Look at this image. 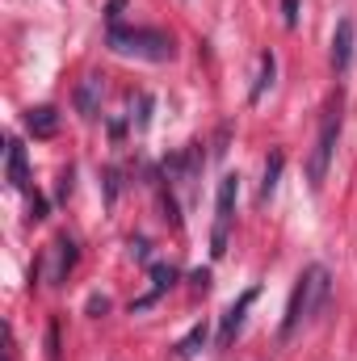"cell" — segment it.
Returning <instances> with one entry per match:
<instances>
[{
  "instance_id": "6da1fadb",
  "label": "cell",
  "mask_w": 357,
  "mask_h": 361,
  "mask_svg": "<svg viewBox=\"0 0 357 361\" xmlns=\"http://www.w3.org/2000/svg\"><path fill=\"white\" fill-rule=\"evenodd\" d=\"M328 286H332V277H328L324 265H307V269H303L298 286H294V294H290L286 319H282V341H290L298 328H307V324L315 319V311H320L324 298H328Z\"/></svg>"
},
{
  "instance_id": "7a4b0ae2",
  "label": "cell",
  "mask_w": 357,
  "mask_h": 361,
  "mask_svg": "<svg viewBox=\"0 0 357 361\" xmlns=\"http://www.w3.org/2000/svg\"><path fill=\"white\" fill-rule=\"evenodd\" d=\"M109 47L122 51V55L152 59V63H164V59L177 55L173 34H164V30H143V25H135V30H131V25H114V30H109Z\"/></svg>"
},
{
  "instance_id": "3957f363",
  "label": "cell",
  "mask_w": 357,
  "mask_h": 361,
  "mask_svg": "<svg viewBox=\"0 0 357 361\" xmlns=\"http://www.w3.org/2000/svg\"><path fill=\"white\" fill-rule=\"evenodd\" d=\"M337 139H341V92L328 101L324 122H320V135H315V147H311V160H307V180H311V189H320L324 177H328V164H332Z\"/></svg>"
},
{
  "instance_id": "277c9868",
  "label": "cell",
  "mask_w": 357,
  "mask_h": 361,
  "mask_svg": "<svg viewBox=\"0 0 357 361\" xmlns=\"http://www.w3.org/2000/svg\"><path fill=\"white\" fill-rule=\"evenodd\" d=\"M236 193H240V177H223L219 180V197H214V257L227 248V227H231Z\"/></svg>"
},
{
  "instance_id": "5b68a950",
  "label": "cell",
  "mask_w": 357,
  "mask_h": 361,
  "mask_svg": "<svg viewBox=\"0 0 357 361\" xmlns=\"http://www.w3.org/2000/svg\"><path fill=\"white\" fill-rule=\"evenodd\" d=\"M72 265H76V244H72L68 235H59V240L47 248V281L59 286V281L72 273Z\"/></svg>"
},
{
  "instance_id": "8992f818",
  "label": "cell",
  "mask_w": 357,
  "mask_h": 361,
  "mask_svg": "<svg viewBox=\"0 0 357 361\" xmlns=\"http://www.w3.org/2000/svg\"><path fill=\"white\" fill-rule=\"evenodd\" d=\"M353 42H357L353 21L341 17V21H337V34H332V68H337V72H349V63H353Z\"/></svg>"
},
{
  "instance_id": "52a82bcc",
  "label": "cell",
  "mask_w": 357,
  "mask_h": 361,
  "mask_svg": "<svg viewBox=\"0 0 357 361\" xmlns=\"http://www.w3.org/2000/svg\"><path fill=\"white\" fill-rule=\"evenodd\" d=\"M257 302V290H244L240 294V302H231L227 307V315H223V328H219V345H231V336L240 332V324H244V311Z\"/></svg>"
},
{
  "instance_id": "ba28073f",
  "label": "cell",
  "mask_w": 357,
  "mask_h": 361,
  "mask_svg": "<svg viewBox=\"0 0 357 361\" xmlns=\"http://www.w3.org/2000/svg\"><path fill=\"white\" fill-rule=\"evenodd\" d=\"M8 180L13 189H25L30 185V164H25V147L17 139H8Z\"/></svg>"
},
{
  "instance_id": "9c48e42d",
  "label": "cell",
  "mask_w": 357,
  "mask_h": 361,
  "mask_svg": "<svg viewBox=\"0 0 357 361\" xmlns=\"http://www.w3.org/2000/svg\"><path fill=\"white\" fill-rule=\"evenodd\" d=\"M25 126L38 135V139H51L55 130H59V114L51 109V105H38V109H30V118H25Z\"/></svg>"
},
{
  "instance_id": "30bf717a",
  "label": "cell",
  "mask_w": 357,
  "mask_h": 361,
  "mask_svg": "<svg viewBox=\"0 0 357 361\" xmlns=\"http://www.w3.org/2000/svg\"><path fill=\"white\" fill-rule=\"evenodd\" d=\"M206 345V324H193L185 336H181V345H177V357H193L198 349Z\"/></svg>"
},
{
  "instance_id": "8fae6325",
  "label": "cell",
  "mask_w": 357,
  "mask_h": 361,
  "mask_svg": "<svg viewBox=\"0 0 357 361\" xmlns=\"http://www.w3.org/2000/svg\"><path fill=\"white\" fill-rule=\"evenodd\" d=\"M173 277H177V269H173V265H152V281H156V290H152L143 302H135V307H147V302H152L160 290H169V286H173Z\"/></svg>"
},
{
  "instance_id": "7c38bea8",
  "label": "cell",
  "mask_w": 357,
  "mask_h": 361,
  "mask_svg": "<svg viewBox=\"0 0 357 361\" xmlns=\"http://www.w3.org/2000/svg\"><path fill=\"white\" fill-rule=\"evenodd\" d=\"M97 85H101V80H85V85H80V92H76V105H80V114H85V118H92V109H97Z\"/></svg>"
},
{
  "instance_id": "4fadbf2b",
  "label": "cell",
  "mask_w": 357,
  "mask_h": 361,
  "mask_svg": "<svg viewBox=\"0 0 357 361\" xmlns=\"http://www.w3.org/2000/svg\"><path fill=\"white\" fill-rule=\"evenodd\" d=\"M277 173H282V152H273L265 164V180H261V197H269L273 189H277Z\"/></svg>"
},
{
  "instance_id": "5bb4252c",
  "label": "cell",
  "mask_w": 357,
  "mask_h": 361,
  "mask_svg": "<svg viewBox=\"0 0 357 361\" xmlns=\"http://www.w3.org/2000/svg\"><path fill=\"white\" fill-rule=\"evenodd\" d=\"M269 85H273V55H261V76H257V85H253V101H257Z\"/></svg>"
},
{
  "instance_id": "9a60e30c",
  "label": "cell",
  "mask_w": 357,
  "mask_h": 361,
  "mask_svg": "<svg viewBox=\"0 0 357 361\" xmlns=\"http://www.w3.org/2000/svg\"><path fill=\"white\" fill-rule=\"evenodd\" d=\"M282 8H286V25H294L298 21V0H282Z\"/></svg>"
},
{
  "instance_id": "2e32d148",
  "label": "cell",
  "mask_w": 357,
  "mask_h": 361,
  "mask_svg": "<svg viewBox=\"0 0 357 361\" xmlns=\"http://www.w3.org/2000/svg\"><path fill=\"white\" fill-rule=\"evenodd\" d=\"M89 311L92 315H105L109 311V298H89Z\"/></svg>"
}]
</instances>
